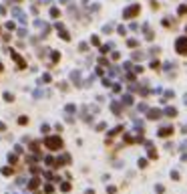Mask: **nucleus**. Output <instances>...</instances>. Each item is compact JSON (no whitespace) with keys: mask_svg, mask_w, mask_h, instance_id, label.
Wrapping results in <instances>:
<instances>
[{"mask_svg":"<svg viewBox=\"0 0 187 194\" xmlns=\"http://www.w3.org/2000/svg\"><path fill=\"white\" fill-rule=\"evenodd\" d=\"M149 107H147V103H139V111H147Z\"/></svg>","mask_w":187,"mask_h":194,"instance_id":"obj_25","label":"nucleus"},{"mask_svg":"<svg viewBox=\"0 0 187 194\" xmlns=\"http://www.w3.org/2000/svg\"><path fill=\"white\" fill-rule=\"evenodd\" d=\"M123 103H125V105H131V103H133V95H131V93L123 95Z\"/></svg>","mask_w":187,"mask_h":194,"instance_id":"obj_9","label":"nucleus"},{"mask_svg":"<svg viewBox=\"0 0 187 194\" xmlns=\"http://www.w3.org/2000/svg\"><path fill=\"white\" fill-rule=\"evenodd\" d=\"M139 12H141V6H139V4H131L129 8L123 10V16H125V18H133V16H137Z\"/></svg>","mask_w":187,"mask_h":194,"instance_id":"obj_3","label":"nucleus"},{"mask_svg":"<svg viewBox=\"0 0 187 194\" xmlns=\"http://www.w3.org/2000/svg\"><path fill=\"white\" fill-rule=\"evenodd\" d=\"M0 132H4V123H0Z\"/></svg>","mask_w":187,"mask_h":194,"instance_id":"obj_32","label":"nucleus"},{"mask_svg":"<svg viewBox=\"0 0 187 194\" xmlns=\"http://www.w3.org/2000/svg\"><path fill=\"white\" fill-rule=\"evenodd\" d=\"M71 79L77 85H80V71H73V73H71Z\"/></svg>","mask_w":187,"mask_h":194,"instance_id":"obj_6","label":"nucleus"},{"mask_svg":"<svg viewBox=\"0 0 187 194\" xmlns=\"http://www.w3.org/2000/svg\"><path fill=\"white\" fill-rule=\"evenodd\" d=\"M151 69L157 71V69H159V61H151Z\"/></svg>","mask_w":187,"mask_h":194,"instance_id":"obj_19","label":"nucleus"},{"mask_svg":"<svg viewBox=\"0 0 187 194\" xmlns=\"http://www.w3.org/2000/svg\"><path fill=\"white\" fill-rule=\"evenodd\" d=\"M58 14H60L58 8H53V10H50V16H53V18H58Z\"/></svg>","mask_w":187,"mask_h":194,"instance_id":"obj_16","label":"nucleus"},{"mask_svg":"<svg viewBox=\"0 0 187 194\" xmlns=\"http://www.w3.org/2000/svg\"><path fill=\"white\" fill-rule=\"evenodd\" d=\"M4 99H6V101H14V95H12V93H8V91H6V93H4Z\"/></svg>","mask_w":187,"mask_h":194,"instance_id":"obj_12","label":"nucleus"},{"mask_svg":"<svg viewBox=\"0 0 187 194\" xmlns=\"http://www.w3.org/2000/svg\"><path fill=\"white\" fill-rule=\"evenodd\" d=\"M60 190H64V192H69V190H71V184H69V182H64V184H60Z\"/></svg>","mask_w":187,"mask_h":194,"instance_id":"obj_14","label":"nucleus"},{"mask_svg":"<svg viewBox=\"0 0 187 194\" xmlns=\"http://www.w3.org/2000/svg\"><path fill=\"white\" fill-rule=\"evenodd\" d=\"M179 14H187V6H185V4L179 6Z\"/></svg>","mask_w":187,"mask_h":194,"instance_id":"obj_26","label":"nucleus"},{"mask_svg":"<svg viewBox=\"0 0 187 194\" xmlns=\"http://www.w3.org/2000/svg\"><path fill=\"white\" fill-rule=\"evenodd\" d=\"M143 57H145V55H143L141 51H137V53H133V59H143Z\"/></svg>","mask_w":187,"mask_h":194,"instance_id":"obj_23","label":"nucleus"},{"mask_svg":"<svg viewBox=\"0 0 187 194\" xmlns=\"http://www.w3.org/2000/svg\"><path fill=\"white\" fill-rule=\"evenodd\" d=\"M111 49H113V45H111V43H109V45H103V47H101V53H109Z\"/></svg>","mask_w":187,"mask_h":194,"instance_id":"obj_11","label":"nucleus"},{"mask_svg":"<svg viewBox=\"0 0 187 194\" xmlns=\"http://www.w3.org/2000/svg\"><path fill=\"white\" fill-rule=\"evenodd\" d=\"M171 134H173V127H161V130H159L161 138H167V136H171Z\"/></svg>","mask_w":187,"mask_h":194,"instance_id":"obj_5","label":"nucleus"},{"mask_svg":"<svg viewBox=\"0 0 187 194\" xmlns=\"http://www.w3.org/2000/svg\"><path fill=\"white\" fill-rule=\"evenodd\" d=\"M0 71H2V63H0Z\"/></svg>","mask_w":187,"mask_h":194,"instance_id":"obj_35","label":"nucleus"},{"mask_svg":"<svg viewBox=\"0 0 187 194\" xmlns=\"http://www.w3.org/2000/svg\"><path fill=\"white\" fill-rule=\"evenodd\" d=\"M60 2H62V4H66V2H69V0H60Z\"/></svg>","mask_w":187,"mask_h":194,"instance_id":"obj_33","label":"nucleus"},{"mask_svg":"<svg viewBox=\"0 0 187 194\" xmlns=\"http://www.w3.org/2000/svg\"><path fill=\"white\" fill-rule=\"evenodd\" d=\"M147 115H149V119H159L161 111L159 109H147Z\"/></svg>","mask_w":187,"mask_h":194,"instance_id":"obj_4","label":"nucleus"},{"mask_svg":"<svg viewBox=\"0 0 187 194\" xmlns=\"http://www.w3.org/2000/svg\"><path fill=\"white\" fill-rule=\"evenodd\" d=\"M18 36H20V38H24V36H26V30H24V28H20V30H18Z\"/></svg>","mask_w":187,"mask_h":194,"instance_id":"obj_27","label":"nucleus"},{"mask_svg":"<svg viewBox=\"0 0 187 194\" xmlns=\"http://www.w3.org/2000/svg\"><path fill=\"white\" fill-rule=\"evenodd\" d=\"M111 109H113L115 113H117V115H119V113H121V105H119L117 101H113V103H111Z\"/></svg>","mask_w":187,"mask_h":194,"instance_id":"obj_10","label":"nucleus"},{"mask_svg":"<svg viewBox=\"0 0 187 194\" xmlns=\"http://www.w3.org/2000/svg\"><path fill=\"white\" fill-rule=\"evenodd\" d=\"M165 115H167V117H175V115H177V109H175V107H167V109H165Z\"/></svg>","mask_w":187,"mask_h":194,"instance_id":"obj_8","label":"nucleus"},{"mask_svg":"<svg viewBox=\"0 0 187 194\" xmlns=\"http://www.w3.org/2000/svg\"><path fill=\"white\" fill-rule=\"evenodd\" d=\"M91 45H93V47H99V38L93 36V38H91Z\"/></svg>","mask_w":187,"mask_h":194,"instance_id":"obj_18","label":"nucleus"},{"mask_svg":"<svg viewBox=\"0 0 187 194\" xmlns=\"http://www.w3.org/2000/svg\"><path fill=\"white\" fill-rule=\"evenodd\" d=\"M121 130H123V127H121V125H119V127H115V130H113V132H111V134H109V136H117V134H119V132H121Z\"/></svg>","mask_w":187,"mask_h":194,"instance_id":"obj_20","label":"nucleus"},{"mask_svg":"<svg viewBox=\"0 0 187 194\" xmlns=\"http://www.w3.org/2000/svg\"><path fill=\"white\" fill-rule=\"evenodd\" d=\"M175 51L179 55H187V36H179L175 41Z\"/></svg>","mask_w":187,"mask_h":194,"instance_id":"obj_2","label":"nucleus"},{"mask_svg":"<svg viewBox=\"0 0 187 194\" xmlns=\"http://www.w3.org/2000/svg\"><path fill=\"white\" fill-rule=\"evenodd\" d=\"M58 57H60V55H58V53H56V51H53V61H54V63H56V61H58Z\"/></svg>","mask_w":187,"mask_h":194,"instance_id":"obj_29","label":"nucleus"},{"mask_svg":"<svg viewBox=\"0 0 187 194\" xmlns=\"http://www.w3.org/2000/svg\"><path fill=\"white\" fill-rule=\"evenodd\" d=\"M111 30H113V24H105L103 27V32H111Z\"/></svg>","mask_w":187,"mask_h":194,"instance_id":"obj_22","label":"nucleus"},{"mask_svg":"<svg viewBox=\"0 0 187 194\" xmlns=\"http://www.w3.org/2000/svg\"><path fill=\"white\" fill-rule=\"evenodd\" d=\"M58 34H60V38H62V41H69V38H71V36H69V32L64 30V27L58 28Z\"/></svg>","mask_w":187,"mask_h":194,"instance_id":"obj_7","label":"nucleus"},{"mask_svg":"<svg viewBox=\"0 0 187 194\" xmlns=\"http://www.w3.org/2000/svg\"><path fill=\"white\" fill-rule=\"evenodd\" d=\"M2 174H4V176H10V174H12V168H4Z\"/></svg>","mask_w":187,"mask_h":194,"instance_id":"obj_21","label":"nucleus"},{"mask_svg":"<svg viewBox=\"0 0 187 194\" xmlns=\"http://www.w3.org/2000/svg\"><path fill=\"white\" fill-rule=\"evenodd\" d=\"M103 85H105V87H109V85H113V83H111V79H103Z\"/></svg>","mask_w":187,"mask_h":194,"instance_id":"obj_31","label":"nucleus"},{"mask_svg":"<svg viewBox=\"0 0 187 194\" xmlns=\"http://www.w3.org/2000/svg\"><path fill=\"white\" fill-rule=\"evenodd\" d=\"M139 166L145 168V166H147V160H143V158H141V160H139Z\"/></svg>","mask_w":187,"mask_h":194,"instance_id":"obj_30","label":"nucleus"},{"mask_svg":"<svg viewBox=\"0 0 187 194\" xmlns=\"http://www.w3.org/2000/svg\"><path fill=\"white\" fill-rule=\"evenodd\" d=\"M36 186H38V180H36V178H32V180H30V184H28V188H36Z\"/></svg>","mask_w":187,"mask_h":194,"instance_id":"obj_13","label":"nucleus"},{"mask_svg":"<svg viewBox=\"0 0 187 194\" xmlns=\"http://www.w3.org/2000/svg\"><path fill=\"white\" fill-rule=\"evenodd\" d=\"M117 30H119V34H127V28H125V27H119Z\"/></svg>","mask_w":187,"mask_h":194,"instance_id":"obj_28","label":"nucleus"},{"mask_svg":"<svg viewBox=\"0 0 187 194\" xmlns=\"http://www.w3.org/2000/svg\"><path fill=\"white\" fill-rule=\"evenodd\" d=\"M113 91H115V93H119V91H121V85H119V83H113Z\"/></svg>","mask_w":187,"mask_h":194,"instance_id":"obj_24","label":"nucleus"},{"mask_svg":"<svg viewBox=\"0 0 187 194\" xmlns=\"http://www.w3.org/2000/svg\"><path fill=\"white\" fill-rule=\"evenodd\" d=\"M127 45H129V47H137V45H139V41H135V38H129V41H127Z\"/></svg>","mask_w":187,"mask_h":194,"instance_id":"obj_15","label":"nucleus"},{"mask_svg":"<svg viewBox=\"0 0 187 194\" xmlns=\"http://www.w3.org/2000/svg\"><path fill=\"white\" fill-rule=\"evenodd\" d=\"M64 109H66V113H73V111L77 109V107H75V105H73V103H71V105H66V107H64Z\"/></svg>","mask_w":187,"mask_h":194,"instance_id":"obj_17","label":"nucleus"},{"mask_svg":"<svg viewBox=\"0 0 187 194\" xmlns=\"http://www.w3.org/2000/svg\"><path fill=\"white\" fill-rule=\"evenodd\" d=\"M44 144H46V148L48 150H60L62 148V139L58 138V136H50V138L44 139Z\"/></svg>","mask_w":187,"mask_h":194,"instance_id":"obj_1","label":"nucleus"},{"mask_svg":"<svg viewBox=\"0 0 187 194\" xmlns=\"http://www.w3.org/2000/svg\"><path fill=\"white\" fill-rule=\"evenodd\" d=\"M183 99H185V103H187V95H185V97H183Z\"/></svg>","mask_w":187,"mask_h":194,"instance_id":"obj_34","label":"nucleus"}]
</instances>
